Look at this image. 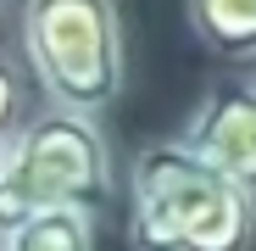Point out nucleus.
I'll list each match as a JSON object with an SVG mask.
<instances>
[{"instance_id": "f257e3e1", "label": "nucleus", "mask_w": 256, "mask_h": 251, "mask_svg": "<svg viewBox=\"0 0 256 251\" xmlns=\"http://www.w3.org/2000/svg\"><path fill=\"white\" fill-rule=\"evenodd\" d=\"M256 195L206 162L184 134L150 140L128 167V245L134 251H250Z\"/></svg>"}, {"instance_id": "f03ea898", "label": "nucleus", "mask_w": 256, "mask_h": 251, "mask_svg": "<svg viewBox=\"0 0 256 251\" xmlns=\"http://www.w3.org/2000/svg\"><path fill=\"white\" fill-rule=\"evenodd\" d=\"M112 190V145L90 112L45 106L0 145V234L56 206H95Z\"/></svg>"}, {"instance_id": "7ed1b4c3", "label": "nucleus", "mask_w": 256, "mask_h": 251, "mask_svg": "<svg viewBox=\"0 0 256 251\" xmlns=\"http://www.w3.org/2000/svg\"><path fill=\"white\" fill-rule=\"evenodd\" d=\"M22 56L50 106L95 117L122 95V28L112 0H22Z\"/></svg>"}, {"instance_id": "20e7f679", "label": "nucleus", "mask_w": 256, "mask_h": 251, "mask_svg": "<svg viewBox=\"0 0 256 251\" xmlns=\"http://www.w3.org/2000/svg\"><path fill=\"white\" fill-rule=\"evenodd\" d=\"M184 140L256 195V78L212 84L184 123Z\"/></svg>"}, {"instance_id": "39448f33", "label": "nucleus", "mask_w": 256, "mask_h": 251, "mask_svg": "<svg viewBox=\"0 0 256 251\" xmlns=\"http://www.w3.org/2000/svg\"><path fill=\"white\" fill-rule=\"evenodd\" d=\"M195 39L223 62H256V0H190Z\"/></svg>"}, {"instance_id": "423d86ee", "label": "nucleus", "mask_w": 256, "mask_h": 251, "mask_svg": "<svg viewBox=\"0 0 256 251\" xmlns=\"http://www.w3.org/2000/svg\"><path fill=\"white\" fill-rule=\"evenodd\" d=\"M0 251H95V212L90 206H56L12 234H0Z\"/></svg>"}, {"instance_id": "0eeeda50", "label": "nucleus", "mask_w": 256, "mask_h": 251, "mask_svg": "<svg viewBox=\"0 0 256 251\" xmlns=\"http://www.w3.org/2000/svg\"><path fill=\"white\" fill-rule=\"evenodd\" d=\"M22 123H28L22 117V73H17L12 56H0V145H6Z\"/></svg>"}, {"instance_id": "6e6552de", "label": "nucleus", "mask_w": 256, "mask_h": 251, "mask_svg": "<svg viewBox=\"0 0 256 251\" xmlns=\"http://www.w3.org/2000/svg\"><path fill=\"white\" fill-rule=\"evenodd\" d=\"M0 6H6V0H0Z\"/></svg>"}]
</instances>
